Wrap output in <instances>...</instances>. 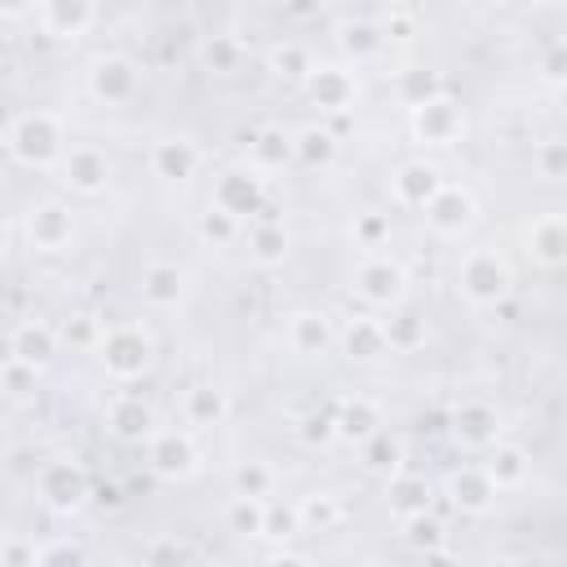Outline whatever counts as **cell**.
<instances>
[{
    "mask_svg": "<svg viewBox=\"0 0 567 567\" xmlns=\"http://www.w3.org/2000/svg\"><path fill=\"white\" fill-rule=\"evenodd\" d=\"M4 146L18 164L49 168V164H62V155H66V128L53 111H22L9 120Z\"/></svg>",
    "mask_w": 567,
    "mask_h": 567,
    "instance_id": "1",
    "label": "cell"
},
{
    "mask_svg": "<svg viewBox=\"0 0 567 567\" xmlns=\"http://www.w3.org/2000/svg\"><path fill=\"white\" fill-rule=\"evenodd\" d=\"M97 359H102L111 381H137L155 359V341H151V332L142 323H115V328L102 332Z\"/></svg>",
    "mask_w": 567,
    "mask_h": 567,
    "instance_id": "2",
    "label": "cell"
},
{
    "mask_svg": "<svg viewBox=\"0 0 567 567\" xmlns=\"http://www.w3.org/2000/svg\"><path fill=\"white\" fill-rule=\"evenodd\" d=\"M456 284H461V297L470 306H501L509 297L514 279H509L505 257H496V248H470L465 261H461Z\"/></svg>",
    "mask_w": 567,
    "mask_h": 567,
    "instance_id": "3",
    "label": "cell"
},
{
    "mask_svg": "<svg viewBox=\"0 0 567 567\" xmlns=\"http://www.w3.org/2000/svg\"><path fill=\"white\" fill-rule=\"evenodd\" d=\"M35 487H40V501L58 514H71L84 505L89 496V474L75 456H58V461H44L40 474H35Z\"/></svg>",
    "mask_w": 567,
    "mask_h": 567,
    "instance_id": "4",
    "label": "cell"
},
{
    "mask_svg": "<svg viewBox=\"0 0 567 567\" xmlns=\"http://www.w3.org/2000/svg\"><path fill=\"white\" fill-rule=\"evenodd\" d=\"M146 461H151V470L159 478L182 483V478H190L199 470V447H195V439L186 430H155L146 439Z\"/></svg>",
    "mask_w": 567,
    "mask_h": 567,
    "instance_id": "5",
    "label": "cell"
},
{
    "mask_svg": "<svg viewBox=\"0 0 567 567\" xmlns=\"http://www.w3.org/2000/svg\"><path fill=\"white\" fill-rule=\"evenodd\" d=\"M354 292L377 306V310H394L403 297H408V275L399 261L390 257H368L359 270H354Z\"/></svg>",
    "mask_w": 567,
    "mask_h": 567,
    "instance_id": "6",
    "label": "cell"
},
{
    "mask_svg": "<svg viewBox=\"0 0 567 567\" xmlns=\"http://www.w3.org/2000/svg\"><path fill=\"white\" fill-rule=\"evenodd\" d=\"M412 133H416V142H425V146H452V142L465 133V115H461V106H456L452 97L439 93V97L412 106Z\"/></svg>",
    "mask_w": 567,
    "mask_h": 567,
    "instance_id": "7",
    "label": "cell"
},
{
    "mask_svg": "<svg viewBox=\"0 0 567 567\" xmlns=\"http://www.w3.org/2000/svg\"><path fill=\"white\" fill-rule=\"evenodd\" d=\"M474 213H478L474 195H470L465 186H452V182H443V190L425 204V221H430V230L443 235V239L465 235V230L474 226Z\"/></svg>",
    "mask_w": 567,
    "mask_h": 567,
    "instance_id": "8",
    "label": "cell"
},
{
    "mask_svg": "<svg viewBox=\"0 0 567 567\" xmlns=\"http://www.w3.org/2000/svg\"><path fill=\"white\" fill-rule=\"evenodd\" d=\"M452 439L470 452H487L492 443H501V412L483 399H465L452 412Z\"/></svg>",
    "mask_w": 567,
    "mask_h": 567,
    "instance_id": "9",
    "label": "cell"
},
{
    "mask_svg": "<svg viewBox=\"0 0 567 567\" xmlns=\"http://www.w3.org/2000/svg\"><path fill=\"white\" fill-rule=\"evenodd\" d=\"M22 230H27V244L35 252H62L71 244V235H75V217H71V208L49 199V204H35L22 217Z\"/></svg>",
    "mask_w": 567,
    "mask_h": 567,
    "instance_id": "10",
    "label": "cell"
},
{
    "mask_svg": "<svg viewBox=\"0 0 567 567\" xmlns=\"http://www.w3.org/2000/svg\"><path fill=\"white\" fill-rule=\"evenodd\" d=\"M58 173H62V182H66L75 195H97V190H106L111 159H106V151H97V146L80 142V146H66V155H62Z\"/></svg>",
    "mask_w": 567,
    "mask_h": 567,
    "instance_id": "11",
    "label": "cell"
},
{
    "mask_svg": "<svg viewBox=\"0 0 567 567\" xmlns=\"http://www.w3.org/2000/svg\"><path fill=\"white\" fill-rule=\"evenodd\" d=\"M213 204L235 213L239 221L261 213L266 208V190H261V177L257 173H244V168H226L217 182H213Z\"/></svg>",
    "mask_w": 567,
    "mask_h": 567,
    "instance_id": "12",
    "label": "cell"
},
{
    "mask_svg": "<svg viewBox=\"0 0 567 567\" xmlns=\"http://www.w3.org/2000/svg\"><path fill=\"white\" fill-rule=\"evenodd\" d=\"M89 93L97 102H128L137 93V66L124 53H106L89 66Z\"/></svg>",
    "mask_w": 567,
    "mask_h": 567,
    "instance_id": "13",
    "label": "cell"
},
{
    "mask_svg": "<svg viewBox=\"0 0 567 567\" xmlns=\"http://www.w3.org/2000/svg\"><path fill=\"white\" fill-rule=\"evenodd\" d=\"M284 337H288V350L292 354H306V359H319V354H328L337 346V328H332V319L323 310H297L288 319V332Z\"/></svg>",
    "mask_w": 567,
    "mask_h": 567,
    "instance_id": "14",
    "label": "cell"
},
{
    "mask_svg": "<svg viewBox=\"0 0 567 567\" xmlns=\"http://www.w3.org/2000/svg\"><path fill=\"white\" fill-rule=\"evenodd\" d=\"M306 84H310L315 106L328 111V115H346L354 106V93H359V84H354V75L346 66H315Z\"/></svg>",
    "mask_w": 567,
    "mask_h": 567,
    "instance_id": "15",
    "label": "cell"
},
{
    "mask_svg": "<svg viewBox=\"0 0 567 567\" xmlns=\"http://www.w3.org/2000/svg\"><path fill=\"white\" fill-rule=\"evenodd\" d=\"M390 190H394V199H399L403 208H425V204L443 190V173H439L434 164H425V159H408V164L390 177Z\"/></svg>",
    "mask_w": 567,
    "mask_h": 567,
    "instance_id": "16",
    "label": "cell"
},
{
    "mask_svg": "<svg viewBox=\"0 0 567 567\" xmlns=\"http://www.w3.org/2000/svg\"><path fill=\"white\" fill-rule=\"evenodd\" d=\"M496 483H492V474L483 470V465H465V470H456L452 478H447V496H452V505L461 509V514H487L492 505H496Z\"/></svg>",
    "mask_w": 567,
    "mask_h": 567,
    "instance_id": "17",
    "label": "cell"
},
{
    "mask_svg": "<svg viewBox=\"0 0 567 567\" xmlns=\"http://www.w3.org/2000/svg\"><path fill=\"white\" fill-rule=\"evenodd\" d=\"M58 346H62V337H58V328H49L44 319H27V323H18V328L9 332V354L22 359V363H31V368L53 363Z\"/></svg>",
    "mask_w": 567,
    "mask_h": 567,
    "instance_id": "18",
    "label": "cell"
},
{
    "mask_svg": "<svg viewBox=\"0 0 567 567\" xmlns=\"http://www.w3.org/2000/svg\"><path fill=\"white\" fill-rule=\"evenodd\" d=\"M527 252L540 266H567V217L563 213H540L527 226Z\"/></svg>",
    "mask_w": 567,
    "mask_h": 567,
    "instance_id": "19",
    "label": "cell"
},
{
    "mask_svg": "<svg viewBox=\"0 0 567 567\" xmlns=\"http://www.w3.org/2000/svg\"><path fill=\"white\" fill-rule=\"evenodd\" d=\"M337 341H341V350H346L350 359H363V363H372V359H385V354H390L385 323H381V319H372V315L350 319V323L337 332Z\"/></svg>",
    "mask_w": 567,
    "mask_h": 567,
    "instance_id": "20",
    "label": "cell"
},
{
    "mask_svg": "<svg viewBox=\"0 0 567 567\" xmlns=\"http://www.w3.org/2000/svg\"><path fill=\"white\" fill-rule=\"evenodd\" d=\"M377 430H385V421H381V408H377L372 399L354 394V399H346V403L337 408V439H341V443L363 447Z\"/></svg>",
    "mask_w": 567,
    "mask_h": 567,
    "instance_id": "21",
    "label": "cell"
},
{
    "mask_svg": "<svg viewBox=\"0 0 567 567\" xmlns=\"http://www.w3.org/2000/svg\"><path fill=\"white\" fill-rule=\"evenodd\" d=\"M93 22V0H40V27L58 40L84 35Z\"/></svg>",
    "mask_w": 567,
    "mask_h": 567,
    "instance_id": "22",
    "label": "cell"
},
{
    "mask_svg": "<svg viewBox=\"0 0 567 567\" xmlns=\"http://www.w3.org/2000/svg\"><path fill=\"white\" fill-rule=\"evenodd\" d=\"M151 168H155V177L186 182V177H195V168H199V146L186 142V137H164V142L151 146Z\"/></svg>",
    "mask_w": 567,
    "mask_h": 567,
    "instance_id": "23",
    "label": "cell"
},
{
    "mask_svg": "<svg viewBox=\"0 0 567 567\" xmlns=\"http://www.w3.org/2000/svg\"><path fill=\"white\" fill-rule=\"evenodd\" d=\"M230 416V399H226V390H217V385H190L186 394H182V421L186 425H195V430H208V425H221Z\"/></svg>",
    "mask_w": 567,
    "mask_h": 567,
    "instance_id": "24",
    "label": "cell"
},
{
    "mask_svg": "<svg viewBox=\"0 0 567 567\" xmlns=\"http://www.w3.org/2000/svg\"><path fill=\"white\" fill-rule=\"evenodd\" d=\"M182 292H186V279H182V270H177L173 261H151V266L142 270V297H146L155 310H173V306L182 301Z\"/></svg>",
    "mask_w": 567,
    "mask_h": 567,
    "instance_id": "25",
    "label": "cell"
},
{
    "mask_svg": "<svg viewBox=\"0 0 567 567\" xmlns=\"http://www.w3.org/2000/svg\"><path fill=\"white\" fill-rule=\"evenodd\" d=\"M483 470L492 474V483H496L501 492H509V487H523V478H527V470H532V456H527L518 443H492Z\"/></svg>",
    "mask_w": 567,
    "mask_h": 567,
    "instance_id": "26",
    "label": "cell"
},
{
    "mask_svg": "<svg viewBox=\"0 0 567 567\" xmlns=\"http://www.w3.org/2000/svg\"><path fill=\"white\" fill-rule=\"evenodd\" d=\"M292 159H297V137L292 133H284V128L252 133V164H257V173H275L284 164H292Z\"/></svg>",
    "mask_w": 567,
    "mask_h": 567,
    "instance_id": "27",
    "label": "cell"
},
{
    "mask_svg": "<svg viewBox=\"0 0 567 567\" xmlns=\"http://www.w3.org/2000/svg\"><path fill=\"white\" fill-rule=\"evenodd\" d=\"M359 452H363V470H368V474H381V478L403 474V439H399V434L377 430Z\"/></svg>",
    "mask_w": 567,
    "mask_h": 567,
    "instance_id": "28",
    "label": "cell"
},
{
    "mask_svg": "<svg viewBox=\"0 0 567 567\" xmlns=\"http://www.w3.org/2000/svg\"><path fill=\"white\" fill-rule=\"evenodd\" d=\"M106 421H111V430L120 434V439H151L155 434V416H151V408L142 403V399H115L111 403V412H106Z\"/></svg>",
    "mask_w": 567,
    "mask_h": 567,
    "instance_id": "29",
    "label": "cell"
},
{
    "mask_svg": "<svg viewBox=\"0 0 567 567\" xmlns=\"http://www.w3.org/2000/svg\"><path fill=\"white\" fill-rule=\"evenodd\" d=\"M337 44H341V53H346V58L368 62V58H377V53H381L385 31H381V27H372V22H341V27H337Z\"/></svg>",
    "mask_w": 567,
    "mask_h": 567,
    "instance_id": "30",
    "label": "cell"
},
{
    "mask_svg": "<svg viewBox=\"0 0 567 567\" xmlns=\"http://www.w3.org/2000/svg\"><path fill=\"white\" fill-rule=\"evenodd\" d=\"M248 252H252V261H261V266H279V261L288 257V230H284L275 217H261V221L252 226V235H248Z\"/></svg>",
    "mask_w": 567,
    "mask_h": 567,
    "instance_id": "31",
    "label": "cell"
},
{
    "mask_svg": "<svg viewBox=\"0 0 567 567\" xmlns=\"http://www.w3.org/2000/svg\"><path fill=\"white\" fill-rule=\"evenodd\" d=\"M266 66H270L279 80H310L315 58H310V49H306L301 40H284V44H275V49L266 53Z\"/></svg>",
    "mask_w": 567,
    "mask_h": 567,
    "instance_id": "32",
    "label": "cell"
},
{
    "mask_svg": "<svg viewBox=\"0 0 567 567\" xmlns=\"http://www.w3.org/2000/svg\"><path fill=\"white\" fill-rule=\"evenodd\" d=\"M297 509H301L306 532H332V527L346 518V505H341V496H332V492H310V496L297 501Z\"/></svg>",
    "mask_w": 567,
    "mask_h": 567,
    "instance_id": "33",
    "label": "cell"
},
{
    "mask_svg": "<svg viewBox=\"0 0 567 567\" xmlns=\"http://www.w3.org/2000/svg\"><path fill=\"white\" fill-rule=\"evenodd\" d=\"M266 505L270 501H261V496H230V505H226V527L235 532V536H266Z\"/></svg>",
    "mask_w": 567,
    "mask_h": 567,
    "instance_id": "34",
    "label": "cell"
},
{
    "mask_svg": "<svg viewBox=\"0 0 567 567\" xmlns=\"http://www.w3.org/2000/svg\"><path fill=\"white\" fill-rule=\"evenodd\" d=\"M275 470L266 465V461H239L235 470H230V492H239V496H261V501H270L275 496Z\"/></svg>",
    "mask_w": 567,
    "mask_h": 567,
    "instance_id": "35",
    "label": "cell"
},
{
    "mask_svg": "<svg viewBox=\"0 0 567 567\" xmlns=\"http://www.w3.org/2000/svg\"><path fill=\"white\" fill-rule=\"evenodd\" d=\"M403 536H408V545L425 549V558H447V549H443V523L430 509L403 518Z\"/></svg>",
    "mask_w": 567,
    "mask_h": 567,
    "instance_id": "36",
    "label": "cell"
},
{
    "mask_svg": "<svg viewBox=\"0 0 567 567\" xmlns=\"http://www.w3.org/2000/svg\"><path fill=\"white\" fill-rule=\"evenodd\" d=\"M390 509L399 514V518H412V514H421V509H430V483L425 478H408V474H394L390 478Z\"/></svg>",
    "mask_w": 567,
    "mask_h": 567,
    "instance_id": "37",
    "label": "cell"
},
{
    "mask_svg": "<svg viewBox=\"0 0 567 567\" xmlns=\"http://www.w3.org/2000/svg\"><path fill=\"white\" fill-rule=\"evenodd\" d=\"M332 155H337V133H332V128L310 124V128L297 133V159H301V164L323 168V164H332Z\"/></svg>",
    "mask_w": 567,
    "mask_h": 567,
    "instance_id": "38",
    "label": "cell"
},
{
    "mask_svg": "<svg viewBox=\"0 0 567 567\" xmlns=\"http://www.w3.org/2000/svg\"><path fill=\"white\" fill-rule=\"evenodd\" d=\"M239 235V217L235 213H226V208H208V213H199V239L204 244H213V248H226L230 239Z\"/></svg>",
    "mask_w": 567,
    "mask_h": 567,
    "instance_id": "39",
    "label": "cell"
},
{
    "mask_svg": "<svg viewBox=\"0 0 567 567\" xmlns=\"http://www.w3.org/2000/svg\"><path fill=\"white\" fill-rule=\"evenodd\" d=\"M381 323H385L390 350H416V346L425 341L421 319H416V315H408V310H394V315H390V319H381Z\"/></svg>",
    "mask_w": 567,
    "mask_h": 567,
    "instance_id": "40",
    "label": "cell"
},
{
    "mask_svg": "<svg viewBox=\"0 0 567 567\" xmlns=\"http://www.w3.org/2000/svg\"><path fill=\"white\" fill-rule=\"evenodd\" d=\"M301 532H306V523H301V509L297 505H284V501H270L266 505V536L270 540H292Z\"/></svg>",
    "mask_w": 567,
    "mask_h": 567,
    "instance_id": "41",
    "label": "cell"
},
{
    "mask_svg": "<svg viewBox=\"0 0 567 567\" xmlns=\"http://www.w3.org/2000/svg\"><path fill=\"white\" fill-rule=\"evenodd\" d=\"M536 75L549 89H567V40H549L536 58Z\"/></svg>",
    "mask_w": 567,
    "mask_h": 567,
    "instance_id": "42",
    "label": "cell"
},
{
    "mask_svg": "<svg viewBox=\"0 0 567 567\" xmlns=\"http://www.w3.org/2000/svg\"><path fill=\"white\" fill-rule=\"evenodd\" d=\"M439 93H443V84H439L434 71H403V75H399V97H403V106H421V102H430V97H439Z\"/></svg>",
    "mask_w": 567,
    "mask_h": 567,
    "instance_id": "43",
    "label": "cell"
},
{
    "mask_svg": "<svg viewBox=\"0 0 567 567\" xmlns=\"http://www.w3.org/2000/svg\"><path fill=\"white\" fill-rule=\"evenodd\" d=\"M536 173L545 182H567V142L563 137H549L536 146Z\"/></svg>",
    "mask_w": 567,
    "mask_h": 567,
    "instance_id": "44",
    "label": "cell"
},
{
    "mask_svg": "<svg viewBox=\"0 0 567 567\" xmlns=\"http://www.w3.org/2000/svg\"><path fill=\"white\" fill-rule=\"evenodd\" d=\"M239 53H244V49H239L235 35H213V40L204 44V62H208L217 75H230V71L239 66Z\"/></svg>",
    "mask_w": 567,
    "mask_h": 567,
    "instance_id": "45",
    "label": "cell"
},
{
    "mask_svg": "<svg viewBox=\"0 0 567 567\" xmlns=\"http://www.w3.org/2000/svg\"><path fill=\"white\" fill-rule=\"evenodd\" d=\"M354 239H359L363 248H381V244L390 239V217H385V213H359V217H354Z\"/></svg>",
    "mask_w": 567,
    "mask_h": 567,
    "instance_id": "46",
    "label": "cell"
},
{
    "mask_svg": "<svg viewBox=\"0 0 567 567\" xmlns=\"http://www.w3.org/2000/svg\"><path fill=\"white\" fill-rule=\"evenodd\" d=\"M35 372L40 368H31V363H22V359H4V390H9V399H22V394H31L35 390Z\"/></svg>",
    "mask_w": 567,
    "mask_h": 567,
    "instance_id": "47",
    "label": "cell"
},
{
    "mask_svg": "<svg viewBox=\"0 0 567 567\" xmlns=\"http://www.w3.org/2000/svg\"><path fill=\"white\" fill-rule=\"evenodd\" d=\"M301 443H310V447H323L328 439H337V416H328V412H310L306 421H301Z\"/></svg>",
    "mask_w": 567,
    "mask_h": 567,
    "instance_id": "48",
    "label": "cell"
},
{
    "mask_svg": "<svg viewBox=\"0 0 567 567\" xmlns=\"http://www.w3.org/2000/svg\"><path fill=\"white\" fill-rule=\"evenodd\" d=\"M66 558L80 563L84 554H80L75 545H49V549H40V567H49V563H66Z\"/></svg>",
    "mask_w": 567,
    "mask_h": 567,
    "instance_id": "49",
    "label": "cell"
},
{
    "mask_svg": "<svg viewBox=\"0 0 567 567\" xmlns=\"http://www.w3.org/2000/svg\"><path fill=\"white\" fill-rule=\"evenodd\" d=\"M31 9H40V0H0V13H4L9 22H18V18L31 13Z\"/></svg>",
    "mask_w": 567,
    "mask_h": 567,
    "instance_id": "50",
    "label": "cell"
},
{
    "mask_svg": "<svg viewBox=\"0 0 567 567\" xmlns=\"http://www.w3.org/2000/svg\"><path fill=\"white\" fill-rule=\"evenodd\" d=\"M310 4H315V0H288V9H292V13H306Z\"/></svg>",
    "mask_w": 567,
    "mask_h": 567,
    "instance_id": "51",
    "label": "cell"
},
{
    "mask_svg": "<svg viewBox=\"0 0 567 567\" xmlns=\"http://www.w3.org/2000/svg\"><path fill=\"white\" fill-rule=\"evenodd\" d=\"M505 4H514V9H536L540 0H505Z\"/></svg>",
    "mask_w": 567,
    "mask_h": 567,
    "instance_id": "52",
    "label": "cell"
}]
</instances>
